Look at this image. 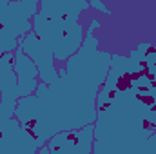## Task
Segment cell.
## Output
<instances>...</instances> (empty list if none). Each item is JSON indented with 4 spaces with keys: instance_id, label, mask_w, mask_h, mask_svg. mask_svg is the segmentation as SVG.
I'll use <instances>...</instances> for the list:
<instances>
[{
    "instance_id": "cell-8",
    "label": "cell",
    "mask_w": 156,
    "mask_h": 154,
    "mask_svg": "<svg viewBox=\"0 0 156 154\" xmlns=\"http://www.w3.org/2000/svg\"><path fill=\"white\" fill-rule=\"evenodd\" d=\"M89 7H96V9H100V11H102V13H105V15H109V13H111V11H109V9H107V7H105L102 2H98V0H93V2H89Z\"/></svg>"
},
{
    "instance_id": "cell-3",
    "label": "cell",
    "mask_w": 156,
    "mask_h": 154,
    "mask_svg": "<svg viewBox=\"0 0 156 154\" xmlns=\"http://www.w3.org/2000/svg\"><path fill=\"white\" fill-rule=\"evenodd\" d=\"M89 7L85 0H44L35 15V35L51 51L55 60L67 62L83 44L78 15Z\"/></svg>"
},
{
    "instance_id": "cell-4",
    "label": "cell",
    "mask_w": 156,
    "mask_h": 154,
    "mask_svg": "<svg viewBox=\"0 0 156 154\" xmlns=\"http://www.w3.org/2000/svg\"><path fill=\"white\" fill-rule=\"evenodd\" d=\"M0 127L13 120L16 103L20 100L18 82L15 73V54L5 53L0 56Z\"/></svg>"
},
{
    "instance_id": "cell-1",
    "label": "cell",
    "mask_w": 156,
    "mask_h": 154,
    "mask_svg": "<svg viewBox=\"0 0 156 154\" xmlns=\"http://www.w3.org/2000/svg\"><path fill=\"white\" fill-rule=\"evenodd\" d=\"M94 27H100L98 20L89 24L80 51L66 62V69L58 71L60 76L55 83H38L35 94L16 103V120L42 145L60 132L96 123V98L111 71L113 54L98 49Z\"/></svg>"
},
{
    "instance_id": "cell-9",
    "label": "cell",
    "mask_w": 156,
    "mask_h": 154,
    "mask_svg": "<svg viewBox=\"0 0 156 154\" xmlns=\"http://www.w3.org/2000/svg\"><path fill=\"white\" fill-rule=\"evenodd\" d=\"M0 100H2V98H0Z\"/></svg>"
},
{
    "instance_id": "cell-5",
    "label": "cell",
    "mask_w": 156,
    "mask_h": 154,
    "mask_svg": "<svg viewBox=\"0 0 156 154\" xmlns=\"http://www.w3.org/2000/svg\"><path fill=\"white\" fill-rule=\"evenodd\" d=\"M20 47L31 58V62L37 65L42 83L51 85V83H55L58 80L60 75H58V71L55 69V64H53L55 56L51 54V51L38 40V37L35 35V31L27 33L24 38L20 40Z\"/></svg>"
},
{
    "instance_id": "cell-2",
    "label": "cell",
    "mask_w": 156,
    "mask_h": 154,
    "mask_svg": "<svg viewBox=\"0 0 156 154\" xmlns=\"http://www.w3.org/2000/svg\"><path fill=\"white\" fill-rule=\"evenodd\" d=\"M94 154H156V102L111 60L96 98Z\"/></svg>"
},
{
    "instance_id": "cell-6",
    "label": "cell",
    "mask_w": 156,
    "mask_h": 154,
    "mask_svg": "<svg viewBox=\"0 0 156 154\" xmlns=\"http://www.w3.org/2000/svg\"><path fill=\"white\" fill-rule=\"evenodd\" d=\"M94 140V125L80 131L60 132L49 140V154H91Z\"/></svg>"
},
{
    "instance_id": "cell-7",
    "label": "cell",
    "mask_w": 156,
    "mask_h": 154,
    "mask_svg": "<svg viewBox=\"0 0 156 154\" xmlns=\"http://www.w3.org/2000/svg\"><path fill=\"white\" fill-rule=\"evenodd\" d=\"M15 73H16L20 98H26L29 94H35V91L38 87V83H37L38 69L31 62V58L22 51V47H16V51H15Z\"/></svg>"
}]
</instances>
